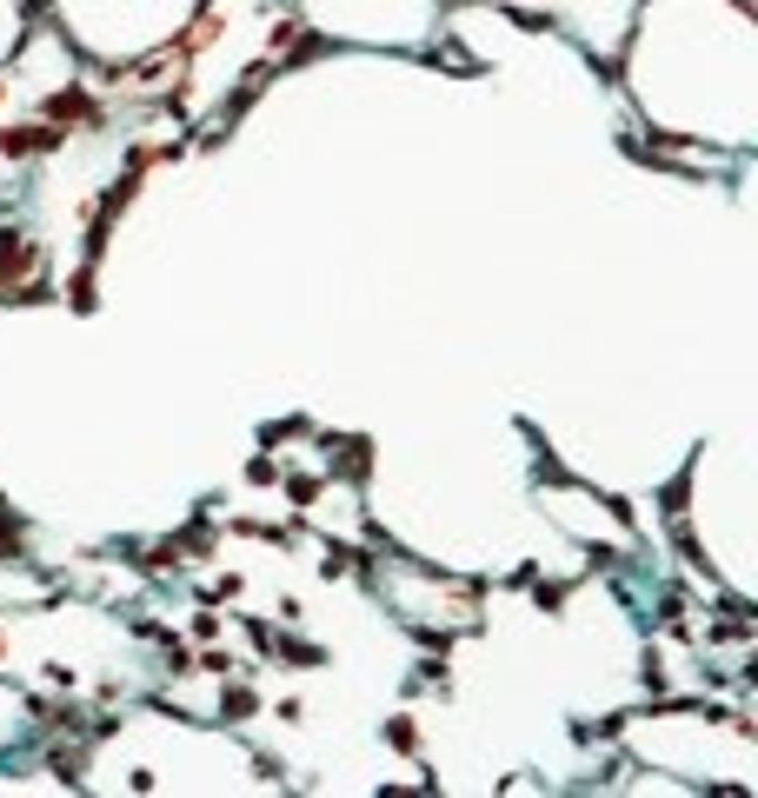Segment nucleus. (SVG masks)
I'll use <instances>...</instances> for the list:
<instances>
[{
    "label": "nucleus",
    "instance_id": "1",
    "mask_svg": "<svg viewBox=\"0 0 758 798\" xmlns=\"http://www.w3.org/2000/svg\"><path fill=\"white\" fill-rule=\"evenodd\" d=\"M253 706H260V699H253L246 686H226V693H220V713H233V719H246Z\"/></svg>",
    "mask_w": 758,
    "mask_h": 798
},
{
    "label": "nucleus",
    "instance_id": "2",
    "mask_svg": "<svg viewBox=\"0 0 758 798\" xmlns=\"http://www.w3.org/2000/svg\"><path fill=\"white\" fill-rule=\"evenodd\" d=\"M386 739H393V746H400V752H413V746H420V739H413V726H406V719H393V726H386Z\"/></svg>",
    "mask_w": 758,
    "mask_h": 798
}]
</instances>
